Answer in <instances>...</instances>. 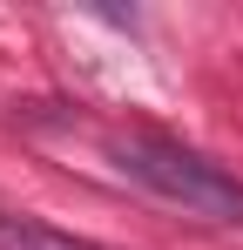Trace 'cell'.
Returning a JSON list of instances; mask_svg holds the SVG:
<instances>
[{
	"mask_svg": "<svg viewBox=\"0 0 243 250\" xmlns=\"http://www.w3.org/2000/svg\"><path fill=\"white\" fill-rule=\"evenodd\" d=\"M0 250H115L101 237H75L47 216H27V209H0Z\"/></svg>",
	"mask_w": 243,
	"mask_h": 250,
	"instance_id": "cell-2",
	"label": "cell"
},
{
	"mask_svg": "<svg viewBox=\"0 0 243 250\" xmlns=\"http://www.w3.org/2000/svg\"><path fill=\"white\" fill-rule=\"evenodd\" d=\"M115 169L128 183H142L149 196L176 203L182 216L243 223V183L223 163H209L202 149H182V142H169V135H122L115 142Z\"/></svg>",
	"mask_w": 243,
	"mask_h": 250,
	"instance_id": "cell-1",
	"label": "cell"
}]
</instances>
